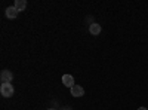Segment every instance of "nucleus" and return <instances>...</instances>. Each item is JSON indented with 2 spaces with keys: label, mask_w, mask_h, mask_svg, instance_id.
<instances>
[{
  "label": "nucleus",
  "mask_w": 148,
  "mask_h": 110,
  "mask_svg": "<svg viewBox=\"0 0 148 110\" xmlns=\"http://www.w3.org/2000/svg\"><path fill=\"white\" fill-rule=\"evenodd\" d=\"M0 94L6 98H10L14 95V86H12L10 82H2V86H0Z\"/></svg>",
  "instance_id": "f257e3e1"
},
{
  "label": "nucleus",
  "mask_w": 148,
  "mask_h": 110,
  "mask_svg": "<svg viewBox=\"0 0 148 110\" xmlns=\"http://www.w3.org/2000/svg\"><path fill=\"white\" fill-rule=\"evenodd\" d=\"M18 9L15 8V6H9V8H6V10H5V14H6V17L9 18V19H15L16 17H18Z\"/></svg>",
  "instance_id": "f03ea898"
},
{
  "label": "nucleus",
  "mask_w": 148,
  "mask_h": 110,
  "mask_svg": "<svg viewBox=\"0 0 148 110\" xmlns=\"http://www.w3.org/2000/svg\"><path fill=\"white\" fill-rule=\"evenodd\" d=\"M70 92H71L73 97H83L84 95V89H83V86H80V85H74V86L70 89Z\"/></svg>",
  "instance_id": "7ed1b4c3"
},
{
  "label": "nucleus",
  "mask_w": 148,
  "mask_h": 110,
  "mask_svg": "<svg viewBox=\"0 0 148 110\" xmlns=\"http://www.w3.org/2000/svg\"><path fill=\"white\" fill-rule=\"evenodd\" d=\"M62 83H64V86H67L70 89L74 86V85H76V83H74V77L71 75H64L62 76Z\"/></svg>",
  "instance_id": "20e7f679"
},
{
  "label": "nucleus",
  "mask_w": 148,
  "mask_h": 110,
  "mask_svg": "<svg viewBox=\"0 0 148 110\" xmlns=\"http://www.w3.org/2000/svg\"><path fill=\"white\" fill-rule=\"evenodd\" d=\"M0 79H2V82H12V79H14V73L9 71V70H2V73H0Z\"/></svg>",
  "instance_id": "39448f33"
},
{
  "label": "nucleus",
  "mask_w": 148,
  "mask_h": 110,
  "mask_svg": "<svg viewBox=\"0 0 148 110\" xmlns=\"http://www.w3.org/2000/svg\"><path fill=\"white\" fill-rule=\"evenodd\" d=\"M89 33L92 36H98L101 33V26H99V24H96V22H92L89 26Z\"/></svg>",
  "instance_id": "423d86ee"
},
{
  "label": "nucleus",
  "mask_w": 148,
  "mask_h": 110,
  "mask_svg": "<svg viewBox=\"0 0 148 110\" xmlns=\"http://www.w3.org/2000/svg\"><path fill=\"white\" fill-rule=\"evenodd\" d=\"M19 12H22L24 9H25L27 8V2H25V0H15V5H14Z\"/></svg>",
  "instance_id": "0eeeda50"
},
{
  "label": "nucleus",
  "mask_w": 148,
  "mask_h": 110,
  "mask_svg": "<svg viewBox=\"0 0 148 110\" xmlns=\"http://www.w3.org/2000/svg\"><path fill=\"white\" fill-rule=\"evenodd\" d=\"M138 110H148V109H145V107H139Z\"/></svg>",
  "instance_id": "6e6552de"
},
{
  "label": "nucleus",
  "mask_w": 148,
  "mask_h": 110,
  "mask_svg": "<svg viewBox=\"0 0 148 110\" xmlns=\"http://www.w3.org/2000/svg\"><path fill=\"white\" fill-rule=\"evenodd\" d=\"M64 110H71V109L70 107H64Z\"/></svg>",
  "instance_id": "1a4fd4ad"
},
{
  "label": "nucleus",
  "mask_w": 148,
  "mask_h": 110,
  "mask_svg": "<svg viewBox=\"0 0 148 110\" xmlns=\"http://www.w3.org/2000/svg\"><path fill=\"white\" fill-rule=\"evenodd\" d=\"M47 110H55V109H47Z\"/></svg>",
  "instance_id": "9d476101"
}]
</instances>
